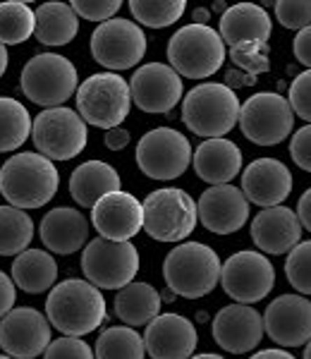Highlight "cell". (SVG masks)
<instances>
[{"mask_svg": "<svg viewBox=\"0 0 311 359\" xmlns=\"http://www.w3.org/2000/svg\"><path fill=\"white\" fill-rule=\"evenodd\" d=\"M46 316L50 326L57 328L62 335L82 338L94 333L106 321V297L89 280H70L57 283L46 299Z\"/></svg>", "mask_w": 311, "mask_h": 359, "instance_id": "1", "label": "cell"}, {"mask_svg": "<svg viewBox=\"0 0 311 359\" xmlns=\"http://www.w3.org/2000/svg\"><path fill=\"white\" fill-rule=\"evenodd\" d=\"M60 175L53 161L41 154H15L0 168V194L15 208H41L55 196Z\"/></svg>", "mask_w": 311, "mask_h": 359, "instance_id": "2", "label": "cell"}, {"mask_svg": "<svg viewBox=\"0 0 311 359\" xmlns=\"http://www.w3.org/2000/svg\"><path fill=\"white\" fill-rule=\"evenodd\" d=\"M223 264L209 245L182 242L168 252L163 262V278L170 292L187 299L206 297L221 283Z\"/></svg>", "mask_w": 311, "mask_h": 359, "instance_id": "3", "label": "cell"}, {"mask_svg": "<svg viewBox=\"0 0 311 359\" xmlns=\"http://www.w3.org/2000/svg\"><path fill=\"white\" fill-rule=\"evenodd\" d=\"M240 98L228 84H199L182 98V123L206 139L226 137L240 123Z\"/></svg>", "mask_w": 311, "mask_h": 359, "instance_id": "4", "label": "cell"}, {"mask_svg": "<svg viewBox=\"0 0 311 359\" xmlns=\"http://www.w3.org/2000/svg\"><path fill=\"white\" fill-rule=\"evenodd\" d=\"M170 67L180 77L206 79L226 62V41L209 25H184L168 41Z\"/></svg>", "mask_w": 311, "mask_h": 359, "instance_id": "5", "label": "cell"}, {"mask_svg": "<svg viewBox=\"0 0 311 359\" xmlns=\"http://www.w3.org/2000/svg\"><path fill=\"white\" fill-rule=\"evenodd\" d=\"M132 103L130 84L118 72H96L77 89V113L84 123L106 132L123 125Z\"/></svg>", "mask_w": 311, "mask_h": 359, "instance_id": "6", "label": "cell"}, {"mask_svg": "<svg viewBox=\"0 0 311 359\" xmlns=\"http://www.w3.org/2000/svg\"><path fill=\"white\" fill-rule=\"evenodd\" d=\"M199 208L180 187L156 189L144 199V230L158 242H180L194 233Z\"/></svg>", "mask_w": 311, "mask_h": 359, "instance_id": "7", "label": "cell"}, {"mask_svg": "<svg viewBox=\"0 0 311 359\" xmlns=\"http://www.w3.org/2000/svg\"><path fill=\"white\" fill-rule=\"evenodd\" d=\"M77 67L72 60L57 53H39L22 67V91L32 103L43 108H60L72 94H77Z\"/></svg>", "mask_w": 311, "mask_h": 359, "instance_id": "8", "label": "cell"}, {"mask_svg": "<svg viewBox=\"0 0 311 359\" xmlns=\"http://www.w3.org/2000/svg\"><path fill=\"white\" fill-rule=\"evenodd\" d=\"M82 273L99 290H123L139 273V252L132 242L96 237L82 252Z\"/></svg>", "mask_w": 311, "mask_h": 359, "instance_id": "9", "label": "cell"}, {"mask_svg": "<svg viewBox=\"0 0 311 359\" xmlns=\"http://www.w3.org/2000/svg\"><path fill=\"white\" fill-rule=\"evenodd\" d=\"M34 147L50 161H70L86 149L89 132L82 115L72 108H46L34 118Z\"/></svg>", "mask_w": 311, "mask_h": 359, "instance_id": "10", "label": "cell"}, {"mask_svg": "<svg viewBox=\"0 0 311 359\" xmlns=\"http://www.w3.org/2000/svg\"><path fill=\"white\" fill-rule=\"evenodd\" d=\"M295 111L290 101L275 91H258L242 103L240 130L258 147H275L292 135Z\"/></svg>", "mask_w": 311, "mask_h": 359, "instance_id": "11", "label": "cell"}, {"mask_svg": "<svg viewBox=\"0 0 311 359\" xmlns=\"http://www.w3.org/2000/svg\"><path fill=\"white\" fill-rule=\"evenodd\" d=\"M194 158L192 144L172 127H156L137 144V165L151 180H175Z\"/></svg>", "mask_w": 311, "mask_h": 359, "instance_id": "12", "label": "cell"}, {"mask_svg": "<svg viewBox=\"0 0 311 359\" xmlns=\"http://www.w3.org/2000/svg\"><path fill=\"white\" fill-rule=\"evenodd\" d=\"M91 55L108 72L130 69L139 65L144 55H146V36H144L141 27L137 22L115 17V20L103 22L94 29Z\"/></svg>", "mask_w": 311, "mask_h": 359, "instance_id": "13", "label": "cell"}, {"mask_svg": "<svg viewBox=\"0 0 311 359\" xmlns=\"http://www.w3.org/2000/svg\"><path fill=\"white\" fill-rule=\"evenodd\" d=\"M221 285L237 304L261 302L275 285V269L263 252H235L223 264Z\"/></svg>", "mask_w": 311, "mask_h": 359, "instance_id": "14", "label": "cell"}, {"mask_svg": "<svg viewBox=\"0 0 311 359\" xmlns=\"http://www.w3.org/2000/svg\"><path fill=\"white\" fill-rule=\"evenodd\" d=\"M50 321L32 306L13 309L0 318V347L13 359H34L48 350Z\"/></svg>", "mask_w": 311, "mask_h": 359, "instance_id": "15", "label": "cell"}, {"mask_svg": "<svg viewBox=\"0 0 311 359\" xmlns=\"http://www.w3.org/2000/svg\"><path fill=\"white\" fill-rule=\"evenodd\" d=\"M132 101L144 113H170L182 101V77L165 62H146L130 82Z\"/></svg>", "mask_w": 311, "mask_h": 359, "instance_id": "16", "label": "cell"}, {"mask_svg": "<svg viewBox=\"0 0 311 359\" xmlns=\"http://www.w3.org/2000/svg\"><path fill=\"white\" fill-rule=\"evenodd\" d=\"M266 335L280 347H302L311 340V302L304 294H280L263 314Z\"/></svg>", "mask_w": 311, "mask_h": 359, "instance_id": "17", "label": "cell"}, {"mask_svg": "<svg viewBox=\"0 0 311 359\" xmlns=\"http://www.w3.org/2000/svg\"><path fill=\"white\" fill-rule=\"evenodd\" d=\"M197 208L201 225L216 235H233L249 221V199L233 184L209 187L199 196Z\"/></svg>", "mask_w": 311, "mask_h": 359, "instance_id": "18", "label": "cell"}, {"mask_svg": "<svg viewBox=\"0 0 311 359\" xmlns=\"http://www.w3.org/2000/svg\"><path fill=\"white\" fill-rule=\"evenodd\" d=\"M266 326L251 304H228L213 318V340L230 355H247L261 343Z\"/></svg>", "mask_w": 311, "mask_h": 359, "instance_id": "19", "label": "cell"}, {"mask_svg": "<svg viewBox=\"0 0 311 359\" xmlns=\"http://www.w3.org/2000/svg\"><path fill=\"white\" fill-rule=\"evenodd\" d=\"M197 343V328L182 314L156 316L144 331V345L151 359H192Z\"/></svg>", "mask_w": 311, "mask_h": 359, "instance_id": "20", "label": "cell"}, {"mask_svg": "<svg viewBox=\"0 0 311 359\" xmlns=\"http://www.w3.org/2000/svg\"><path fill=\"white\" fill-rule=\"evenodd\" d=\"M91 223L101 237L130 242L144 228V204L130 192H113L91 208Z\"/></svg>", "mask_w": 311, "mask_h": 359, "instance_id": "21", "label": "cell"}, {"mask_svg": "<svg viewBox=\"0 0 311 359\" xmlns=\"http://www.w3.org/2000/svg\"><path fill=\"white\" fill-rule=\"evenodd\" d=\"M242 192L261 208L283 206L292 192V172L278 158H256L242 172Z\"/></svg>", "mask_w": 311, "mask_h": 359, "instance_id": "22", "label": "cell"}, {"mask_svg": "<svg viewBox=\"0 0 311 359\" xmlns=\"http://www.w3.org/2000/svg\"><path fill=\"white\" fill-rule=\"evenodd\" d=\"M251 240L263 254H290L302 240V223L287 206L261 208L251 221Z\"/></svg>", "mask_w": 311, "mask_h": 359, "instance_id": "23", "label": "cell"}, {"mask_svg": "<svg viewBox=\"0 0 311 359\" xmlns=\"http://www.w3.org/2000/svg\"><path fill=\"white\" fill-rule=\"evenodd\" d=\"M273 25L270 17L263 10V5L254 3H237L230 8L221 17V29L218 34L230 48H244V46L266 43Z\"/></svg>", "mask_w": 311, "mask_h": 359, "instance_id": "24", "label": "cell"}, {"mask_svg": "<svg viewBox=\"0 0 311 359\" xmlns=\"http://www.w3.org/2000/svg\"><path fill=\"white\" fill-rule=\"evenodd\" d=\"M39 233H41V240L48 247V252L67 257V254L79 252L86 245L89 221H86V216L79 213L77 208L57 206L43 216Z\"/></svg>", "mask_w": 311, "mask_h": 359, "instance_id": "25", "label": "cell"}, {"mask_svg": "<svg viewBox=\"0 0 311 359\" xmlns=\"http://www.w3.org/2000/svg\"><path fill=\"white\" fill-rule=\"evenodd\" d=\"M194 170L209 184H230V180L237 177L242 170V151L235 142L221 139H206L194 151Z\"/></svg>", "mask_w": 311, "mask_h": 359, "instance_id": "26", "label": "cell"}, {"mask_svg": "<svg viewBox=\"0 0 311 359\" xmlns=\"http://www.w3.org/2000/svg\"><path fill=\"white\" fill-rule=\"evenodd\" d=\"M120 184H123V180L111 163L86 161V163L74 168L70 177V194L79 206L94 208L103 196L120 192Z\"/></svg>", "mask_w": 311, "mask_h": 359, "instance_id": "27", "label": "cell"}, {"mask_svg": "<svg viewBox=\"0 0 311 359\" xmlns=\"http://www.w3.org/2000/svg\"><path fill=\"white\" fill-rule=\"evenodd\" d=\"M13 280L27 294H41L53 290L57 280V264L53 254L43 249H27L13 264Z\"/></svg>", "mask_w": 311, "mask_h": 359, "instance_id": "28", "label": "cell"}, {"mask_svg": "<svg viewBox=\"0 0 311 359\" xmlns=\"http://www.w3.org/2000/svg\"><path fill=\"white\" fill-rule=\"evenodd\" d=\"M160 294L148 283H130L115 294V316L125 326H148L160 316Z\"/></svg>", "mask_w": 311, "mask_h": 359, "instance_id": "29", "label": "cell"}, {"mask_svg": "<svg viewBox=\"0 0 311 359\" xmlns=\"http://www.w3.org/2000/svg\"><path fill=\"white\" fill-rule=\"evenodd\" d=\"M79 32V17L67 3H43L36 8V39L43 46H67Z\"/></svg>", "mask_w": 311, "mask_h": 359, "instance_id": "30", "label": "cell"}, {"mask_svg": "<svg viewBox=\"0 0 311 359\" xmlns=\"http://www.w3.org/2000/svg\"><path fill=\"white\" fill-rule=\"evenodd\" d=\"M34 240V221L27 211L0 206V257H20Z\"/></svg>", "mask_w": 311, "mask_h": 359, "instance_id": "31", "label": "cell"}, {"mask_svg": "<svg viewBox=\"0 0 311 359\" xmlns=\"http://www.w3.org/2000/svg\"><path fill=\"white\" fill-rule=\"evenodd\" d=\"M34 130L32 115L17 98L0 96V154L20 149Z\"/></svg>", "mask_w": 311, "mask_h": 359, "instance_id": "32", "label": "cell"}, {"mask_svg": "<svg viewBox=\"0 0 311 359\" xmlns=\"http://www.w3.org/2000/svg\"><path fill=\"white\" fill-rule=\"evenodd\" d=\"M36 34V10L22 0L0 3V43L20 46Z\"/></svg>", "mask_w": 311, "mask_h": 359, "instance_id": "33", "label": "cell"}, {"mask_svg": "<svg viewBox=\"0 0 311 359\" xmlns=\"http://www.w3.org/2000/svg\"><path fill=\"white\" fill-rule=\"evenodd\" d=\"M96 359H144V335L130 326H111L96 340Z\"/></svg>", "mask_w": 311, "mask_h": 359, "instance_id": "34", "label": "cell"}, {"mask_svg": "<svg viewBox=\"0 0 311 359\" xmlns=\"http://www.w3.org/2000/svg\"><path fill=\"white\" fill-rule=\"evenodd\" d=\"M187 3L184 0H132L130 13L139 25L163 29L182 20Z\"/></svg>", "mask_w": 311, "mask_h": 359, "instance_id": "35", "label": "cell"}, {"mask_svg": "<svg viewBox=\"0 0 311 359\" xmlns=\"http://www.w3.org/2000/svg\"><path fill=\"white\" fill-rule=\"evenodd\" d=\"M285 276L299 294H304V297L311 294V240L299 242V245L287 254Z\"/></svg>", "mask_w": 311, "mask_h": 359, "instance_id": "36", "label": "cell"}, {"mask_svg": "<svg viewBox=\"0 0 311 359\" xmlns=\"http://www.w3.org/2000/svg\"><path fill=\"white\" fill-rule=\"evenodd\" d=\"M273 10L285 29L302 32L311 27V0H280V3H273Z\"/></svg>", "mask_w": 311, "mask_h": 359, "instance_id": "37", "label": "cell"}, {"mask_svg": "<svg viewBox=\"0 0 311 359\" xmlns=\"http://www.w3.org/2000/svg\"><path fill=\"white\" fill-rule=\"evenodd\" d=\"M230 60L244 69L249 77H256L261 72H268V43L244 46V48H230Z\"/></svg>", "mask_w": 311, "mask_h": 359, "instance_id": "38", "label": "cell"}, {"mask_svg": "<svg viewBox=\"0 0 311 359\" xmlns=\"http://www.w3.org/2000/svg\"><path fill=\"white\" fill-rule=\"evenodd\" d=\"M43 359H96V352L82 338L62 335V338L48 345V350L43 352Z\"/></svg>", "mask_w": 311, "mask_h": 359, "instance_id": "39", "label": "cell"}, {"mask_svg": "<svg viewBox=\"0 0 311 359\" xmlns=\"http://www.w3.org/2000/svg\"><path fill=\"white\" fill-rule=\"evenodd\" d=\"M123 8L120 0H74L72 10L77 13V17H84L89 22H108L115 20L118 10Z\"/></svg>", "mask_w": 311, "mask_h": 359, "instance_id": "40", "label": "cell"}, {"mask_svg": "<svg viewBox=\"0 0 311 359\" xmlns=\"http://www.w3.org/2000/svg\"><path fill=\"white\" fill-rule=\"evenodd\" d=\"M290 106L295 115H299L302 120H307L311 125V69L297 74L290 84Z\"/></svg>", "mask_w": 311, "mask_h": 359, "instance_id": "41", "label": "cell"}, {"mask_svg": "<svg viewBox=\"0 0 311 359\" xmlns=\"http://www.w3.org/2000/svg\"><path fill=\"white\" fill-rule=\"evenodd\" d=\"M290 156L302 170L311 172V125L295 132L290 142Z\"/></svg>", "mask_w": 311, "mask_h": 359, "instance_id": "42", "label": "cell"}, {"mask_svg": "<svg viewBox=\"0 0 311 359\" xmlns=\"http://www.w3.org/2000/svg\"><path fill=\"white\" fill-rule=\"evenodd\" d=\"M15 280L10 278L5 271H0V318H5L13 311L15 299H17V290H15Z\"/></svg>", "mask_w": 311, "mask_h": 359, "instance_id": "43", "label": "cell"}, {"mask_svg": "<svg viewBox=\"0 0 311 359\" xmlns=\"http://www.w3.org/2000/svg\"><path fill=\"white\" fill-rule=\"evenodd\" d=\"M292 50H295L297 62H302L304 67L311 69V27L297 32L295 41H292Z\"/></svg>", "mask_w": 311, "mask_h": 359, "instance_id": "44", "label": "cell"}, {"mask_svg": "<svg viewBox=\"0 0 311 359\" xmlns=\"http://www.w3.org/2000/svg\"><path fill=\"white\" fill-rule=\"evenodd\" d=\"M103 142H106V147L111 149V151H123V149L130 144V132L125 130V127H115V130L106 132Z\"/></svg>", "mask_w": 311, "mask_h": 359, "instance_id": "45", "label": "cell"}, {"mask_svg": "<svg viewBox=\"0 0 311 359\" xmlns=\"http://www.w3.org/2000/svg\"><path fill=\"white\" fill-rule=\"evenodd\" d=\"M297 218L299 223H302V228H307L311 233V187L299 196L297 201Z\"/></svg>", "mask_w": 311, "mask_h": 359, "instance_id": "46", "label": "cell"}, {"mask_svg": "<svg viewBox=\"0 0 311 359\" xmlns=\"http://www.w3.org/2000/svg\"><path fill=\"white\" fill-rule=\"evenodd\" d=\"M249 359H297L295 355H290L283 347H268V350H258Z\"/></svg>", "mask_w": 311, "mask_h": 359, "instance_id": "47", "label": "cell"}, {"mask_svg": "<svg viewBox=\"0 0 311 359\" xmlns=\"http://www.w3.org/2000/svg\"><path fill=\"white\" fill-rule=\"evenodd\" d=\"M251 86L256 84V77H249L247 72H235V69H230L228 72V86L233 89V86Z\"/></svg>", "mask_w": 311, "mask_h": 359, "instance_id": "48", "label": "cell"}, {"mask_svg": "<svg viewBox=\"0 0 311 359\" xmlns=\"http://www.w3.org/2000/svg\"><path fill=\"white\" fill-rule=\"evenodd\" d=\"M204 22H209V10H194V25H204Z\"/></svg>", "mask_w": 311, "mask_h": 359, "instance_id": "49", "label": "cell"}, {"mask_svg": "<svg viewBox=\"0 0 311 359\" xmlns=\"http://www.w3.org/2000/svg\"><path fill=\"white\" fill-rule=\"evenodd\" d=\"M5 69H8V50H5L3 43H0V77L5 74Z\"/></svg>", "mask_w": 311, "mask_h": 359, "instance_id": "50", "label": "cell"}, {"mask_svg": "<svg viewBox=\"0 0 311 359\" xmlns=\"http://www.w3.org/2000/svg\"><path fill=\"white\" fill-rule=\"evenodd\" d=\"M192 359H226V357H221V355H213V352H204V355H194Z\"/></svg>", "mask_w": 311, "mask_h": 359, "instance_id": "51", "label": "cell"}, {"mask_svg": "<svg viewBox=\"0 0 311 359\" xmlns=\"http://www.w3.org/2000/svg\"><path fill=\"white\" fill-rule=\"evenodd\" d=\"M304 359H311V340L307 343V347H304Z\"/></svg>", "mask_w": 311, "mask_h": 359, "instance_id": "52", "label": "cell"}, {"mask_svg": "<svg viewBox=\"0 0 311 359\" xmlns=\"http://www.w3.org/2000/svg\"><path fill=\"white\" fill-rule=\"evenodd\" d=\"M0 359H13V357H8V355H0Z\"/></svg>", "mask_w": 311, "mask_h": 359, "instance_id": "53", "label": "cell"}]
</instances>
